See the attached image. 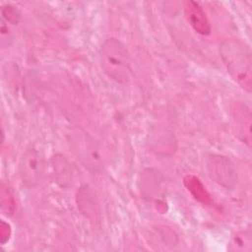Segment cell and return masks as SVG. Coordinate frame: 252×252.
I'll return each instance as SVG.
<instances>
[{"label": "cell", "mask_w": 252, "mask_h": 252, "mask_svg": "<svg viewBox=\"0 0 252 252\" xmlns=\"http://www.w3.org/2000/svg\"><path fill=\"white\" fill-rule=\"evenodd\" d=\"M220 57L230 77L246 92L252 89L251 52L238 38H226L220 46Z\"/></svg>", "instance_id": "cell-1"}, {"label": "cell", "mask_w": 252, "mask_h": 252, "mask_svg": "<svg viewBox=\"0 0 252 252\" xmlns=\"http://www.w3.org/2000/svg\"><path fill=\"white\" fill-rule=\"evenodd\" d=\"M99 63L103 73L112 81L125 84L132 76L130 54L126 46L116 38L106 39L99 49Z\"/></svg>", "instance_id": "cell-2"}, {"label": "cell", "mask_w": 252, "mask_h": 252, "mask_svg": "<svg viewBox=\"0 0 252 252\" xmlns=\"http://www.w3.org/2000/svg\"><path fill=\"white\" fill-rule=\"evenodd\" d=\"M69 145L78 160L92 172L102 171L108 162V152L91 135L78 131L70 135Z\"/></svg>", "instance_id": "cell-3"}, {"label": "cell", "mask_w": 252, "mask_h": 252, "mask_svg": "<svg viewBox=\"0 0 252 252\" xmlns=\"http://www.w3.org/2000/svg\"><path fill=\"white\" fill-rule=\"evenodd\" d=\"M45 169V157L42 148L38 144H31L24 152L19 173L22 182L27 187L36 186L42 179Z\"/></svg>", "instance_id": "cell-4"}, {"label": "cell", "mask_w": 252, "mask_h": 252, "mask_svg": "<svg viewBox=\"0 0 252 252\" xmlns=\"http://www.w3.org/2000/svg\"><path fill=\"white\" fill-rule=\"evenodd\" d=\"M205 167L209 176L220 186L232 190L237 183V173L233 163L224 156L208 154L205 158Z\"/></svg>", "instance_id": "cell-5"}, {"label": "cell", "mask_w": 252, "mask_h": 252, "mask_svg": "<svg viewBox=\"0 0 252 252\" xmlns=\"http://www.w3.org/2000/svg\"><path fill=\"white\" fill-rule=\"evenodd\" d=\"M231 129L235 137L251 147V109L243 101H234L230 107Z\"/></svg>", "instance_id": "cell-6"}, {"label": "cell", "mask_w": 252, "mask_h": 252, "mask_svg": "<svg viewBox=\"0 0 252 252\" xmlns=\"http://www.w3.org/2000/svg\"><path fill=\"white\" fill-rule=\"evenodd\" d=\"M184 15L188 24L197 33L207 35L211 32V24L207 14L199 3L186 1L184 4Z\"/></svg>", "instance_id": "cell-7"}, {"label": "cell", "mask_w": 252, "mask_h": 252, "mask_svg": "<svg viewBox=\"0 0 252 252\" xmlns=\"http://www.w3.org/2000/svg\"><path fill=\"white\" fill-rule=\"evenodd\" d=\"M184 185L195 200L202 204L211 203V195L206 190V187L203 185L199 178L194 175H187L184 178Z\"/></svg>", "instance_id": "cell-8"}, {"label": "cell", "mask_w": 252, "mask_h": 252, "mask_svg": "<svg viewBox=\"0 0 252 252\" xmlns=\"http://www.w3.org/2000/svg\"><path fill=\"white\" fill-rule=\"evenodd\" d=\"M227 248L229 251L250 252L252 250V234L250 229L235 232L232 235Z\"/></svg>", "instance_id": "cell-9"}, {"label": "cell", "mask_w": 252, "mask_h": 252, "mask_svg": "<svg viewBox=\"0 0 252 252\" xmlns=\"http://www.w3.org/2000/svg\"><path fill=\"white\" fill-rule=\"evenodd\" d=\"M0 205L1 211L6 216H13L16 212V200L13 194L12 189L9 185L5 184L4 182L1 183V190H0Z\"/></svg>", "instance_id": "cell-10"}, {"label": "cell", "mask_w": 252, "mask_h": 252, "mask_svg": "<svg viewBox=\"0 0 252 252\" xmlns=\"http://www.w3.org/2000/svg\"><path fill=\"white\" fill-rule=\"evenodd\" d=\"M1 15H2V20H4L6 23H10L12 25H17L21 18V14H20L19 10L9 4L2 7Z\"/></svg>", "instance_id": "cell-11"}, {"label": "cell", "mask_w": 252, "mask_h": 252, "mask_svg": "<svg viewBox=\"0 0 252 252\" xmlns=\"http://www.w3.org/2000/svg\"><path fill=\"white\" fill-rule=\"evenodd\" d=\"M12 235V228L11 225L6 222L5 220H1L0 222V242L2 245L7 243Z\"/></svg>", "instance_id": "cell-12"}, {"label": "cell", "mask_w": 252, "mask_h": 252, "mask_svg": "<svg viewBox=\"0 0 252 252\" xmlns=\"http://www.w3.org/2000/svg\"><path fill=\"white\" fill-rule=\"evenodd\" d=\"M1 45L5 47L6 45H9L10 42L12 41V36H11V32L6 26V22L2 20V25H1Z\"/></svg>", "instance_id": "cell-13"}]
</instances>
